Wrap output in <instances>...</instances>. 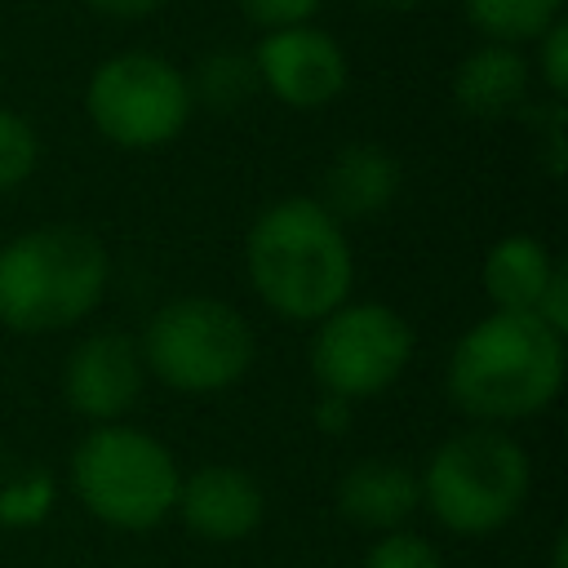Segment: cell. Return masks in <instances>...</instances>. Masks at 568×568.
Segmentation results:
<instances>
[{
	"label": "cell",
	"instance_id": "obj_11",
	"mask_svg": "<svg viewBox=\"0 0 568 568\" xmlns=\"http://www.w3.org/2000/svg\"><path fill=\"white\" fill-rule=\"evenodd\" d=\"M173 515L186 524L191 537H200L209 546H235L262 528L266 493L244 466L204 462L195 470H182Z\"/></svg>",
	"mask_w": 568,
	"mask_h": 568
},
{
	"label": "cell",
	"instance_id": "obj_4",
	"mask_svg": "<svg viewBox=\"0 0 568 568\" xmlns=\"http://www.w3.org/2000/svg\"><path fill=\"white\" fill-rule=\"evenodd\" d=\"M422 510L457 537L501 532L532 493V462L506 426H462L417 470Z\"/></svg>",
	"mask_w": 568,
	"mask_h": 568
},
{
	"label": "cell",
	"instance_id": "obj_5",
	"mask_svg": "<svg viewBox=\"0 0 568 568\" xmlns=\"http://www.w3.org/2000/svg\"><path fill=\"white\" fill-rule=\"evenodd\" d=\"M67 484L98 524L115 532H151L178 506L182 466L151 430L133 422H102L75 439Z\"/></svg>",
	"mask_w": 568,
	"mask_h": 568
},
{
	"label": "cell",
	"instance_id": "obj_21",
	"mask_svg": "<svg viewBox=\"0 0 568 568\" xmlns=\"http://www.w3.org/2000/svg\"><path fill=\"white\" fill-rule=\"evenodd\" d=\"M532 75L541 80V89L555 98V102H564V93H568V22L559 18V22H550L537 40H532Z\"/></svg>",
	"mask_w": 568,
	"mask_h": 568
},
{
	"label": "cell",
	"instance_id": "obj_20",
	"mask_svg": "<svg viewBox=\"0 0 568 568\" xmlns=\"http://www.w3.org/2000/svg\"><path fill=\"white\" fill-rule=\"evenodd\" d=\"M364 568H444V555L430 537L413 528H390L373 537V546L364 550Z\"/></svg>",
	"mask_w": 568,
	"mask_h": 568
},
{
	"label": "cell",
	"instance_id": "obj_18",
	"mask_svg": "<svg viewBox=\"0 0 568 568\" xmlns=\"http://www.w3.org/2000/svg\"><path fill=\"white\" fill-rule=\"evenodd\" d=\"M58 501V484L44 470H18L0 484V524L4 528H36L49 519Z\"/></svg>",
	"mask_w": 568,
	"mask_h": 568
},
{
	"label": "cell",
	"instance_id": "obj_3",
	"mask_svg": "<svg viewBox=\"0 0 568 568\" xmlns=\"http://www.w3.org/2000/svg\"><path fill=\"white\" fill-rule=\"evenodd\" d=\"M111 288L106 244L67 222L18 231L0 244V328L22 337L84 324Z\"/></svg>",
	"mask_w": 568,
	"mask_h": 568
},
{
	"label": "cell",
	"instance_id": "obj_24",
	"mask_svg": "<svg viewBox=\"0 0 568 568\" xmlns=\"http://www.w3.org/2000/svg\"><path fill=\"white\" fill-rule=\"evenodd\" d=\"M351 413H355V404H346V399H337V395H324V390H320V399H315V408H311V417H315V426H320L324 435H342L346 422H351Z\"/></svg>",
	"mask_w": 568,
	"mask_h": 568
},
{
	"label": "cell",
	"instance_id": "obj_14",
	"mask_svg": "<svg viewBox=\"0 0 568 568\" xmlns=\"http://www.w3.org/2000/svg\"><path fill=\"white\" fill-rule=\"evenodd\" d=\"M532 89V62L519 53V44L484 40L453 67V102L470 120H506L528 106Z\"/></svg>",
	"mask_w": 568,
	"mask_h": 568
},
{
	"label": "cell",
	"instance_id": "obj_12",
	"mask_svg": "<svg viewBox=\"0 0 568 568\" xmlns=\"http://www.w3.org/2000/svg\"><path fill=\"white\" fill-rule=\"evenodd\" d=\"M404 191V164L382 142H346L324 178H320V204L346 226V222H373L382 217Z\"/></svg>",
	"mask_w": 568,
	"mask_h": 568
},
{
	"label": "cell",
	"instance_id": "obj_1",
	"mask_svg": "<svg viewBox=\"0 0 568 568\" xmlns=\"http://www.w3.org/2000/svg\"><path fill=\"white\" fill-rule=\"evenodd\" d=\"M568 337L532 311H484L448 351V404L479 426L546 413L564 390Z\"/></svg>",
	"mask_w": 568,
	"mask_h": 568
},
{
	"label": "cell",
	"instance_id": "obj_26",
	"mask_svg": "<svg viewBox=\"0 0 568 568\" xmlns=\"http://www.w3.org/2000/svg\"><path fill=\"white\" fill-rule=\"evenodd\" d=\"M550 568H564V532L555 537V555H550Z\"/></svg>",
	"mask_w": 568,
	"mask_h": 568
},
{
	"label": "cell",
	"instance_id": "obj_25",
	"mask_svg": "<svg viewBox=\"0 0 568 568\" xmlns=\"http://www.w3.org/2000/svg\"><path fill=\"white\" fill-rule=\"evenodd\" d=\"M364 4H373V9H417L422 0H364Z\"/></svg>",
	"mask_w": 568,
	"mask_h": 568
},
{
	"label": "cell",
	"instance_id": "obj_17",
	"mask_svg": "<svg viewBox=\"0 0 568 568\" xmlns=\"http://www.w3.org/2000/svg\"><path fill=\"white\" fill-rule=\"evenodd\" d=\"M186 84H191L195 106L235 111L257 93V71L244 49H213L200 58L195 71H186Z\"/></svg>",
	"mask_w": 568,
	"mask_h": 568
},
{
	"label": "cell",
	"instance_id": "obj_7",
	"mask_svg": "<svg viewBox=\"0 0 568 568\" xmlns=\"http://www.w3.org/2000/svg\"><path fill=\"white\" fill-rule=\"evenodd\" d=\"M195 98L186 71L151 49H124L93 67L84 115L93 133L120 151H160L191 124Z\"/></svg>",
	"mask_w": 568,
	"mask_h": 568
},
{
	"label": "cell",
	"instance_id": "obj_13",
	"mask_svg": "<svg viewBox=\"0 0 568 568\" xmlns=\"http://www.w3.org/2000/svg\"><path fill=\"white\" fill-rule=\"evenodd\" d=\"M337 515L364 532H390L408 528V519L422 510V484L417 470L399 457H364L337 479Z\"/></svg>",
	"mask_w": 568,
	"mask_h": 568
},
{
	"label": "cell",
	"instance_id": "obj_22",
	"mask_svg": "<svg viewBox=\"0 0 568 568\" xmlns=\"http://www.w3.org/2000/svg\"><path fill=\"white\" fill-rule=\"evenodd\" d=\"M240 13L262 27V31H275V27H293V22H311L320 13L324 0H235Z\"/></svg>",
	"mask_w": 568,
	"mask_h": 568
},
{
	"label": "cell",
	"instance_id": "obj_10",
	"mask_svg": "<svg viewBox=\"0 0 568 568\" xmlns=\"http://www.w3.org/2000/svg\"><path fill=\"white\" fill-rule=\"evenodd\" d=\"M146 382L151 377L142 364V346L133 333H120V328L84 333L62 359V399L89 426L124 422L138 408Z\"/></svg>",
	"mask_w": 568,
	"mask_h": 568
},
{
	"label": "cell",
	"instance_id": "obj_23",
	"mask_svg": "<svg viewBox=\"0 0 568 568\" xmlns=\"http://www.w3.org/2000/svg\"><path fill=\"white\" fill-rule=\"evenodd\" d=\"M80 4L102 18H115V22H142V18L160 13L169 0H80Z\"/></svg>",
	"mask_w": 568,
	"mask_h": 568
},
{
	"label": "cell",
	"instance_id": "obj_16",
	"mask_svg": "<svg viewBox=\"0 0 568 568\" xmlns=\"http://www.w3.org/2000/svg\"><path fill=\"white\" fill-rule=\"evenodd\" d=\"M470 27L497 44H528L564 18V0H462Z\"/></svg>",
	"mask_w": 568,
	"mask_h": 568
},
{
	"label": "cell",
	"instance_id": "obj_8",
	"mask_svg": "<svg viewBox=\"0 0 568 568\" xmlns=\"http://www.w3.org/2000/svg\"><path fill=\"white\" fill-rule=\"evenodd\" d=\"M413 324L390 306L373 297H346L324 320L311 324L306 368L324 395H337L346 404H364L386 395L408 359H413Z\"/></svg>",
	"mask_w": 568,
	"mask_h": 568
},
{
	"label": "cell",
	"instance_id": "obj_2",
	"mask_svg": "<svg viewBox=\"0 0 568 568\" xmlns=\"http://www.w3.org/2000/svg\"><path fill=\"white\" fill-rule=\"evenodd\" d=\"M244 275L275 320L315 324L351 297L355 248L346 226L315 195H284L253 217Z\"/></svg>",
	"mask_w": 568,
	"mask_h": 568
},
{
	"label": "cell",
	"instance_id": "obj_15",
	"mask_svg": "<svg viewBox=\"0 0 568 568\" xmlns=\"http://www.w3.org/2000/svg\"><path fill=\"white\" fill-rule=\"evenodd\" d=\"M559 262L546 248V240L528 231H510L488 244L479 266V288L488 297V311H537L546 284L555 280Z\"/></svg>",
	"mask_w": 568,
	"mask_h": 568
},
{
	"label": "cell",
	"instance_id": "obj_9",
	"mask_svg": "<svg viewBox=\"0 0 568 568\" xmlns=\"http://www.w3.org/2000/svg\"><path fill=\"white\" fill-rule=\"evenodd\" d=\"M248 58L257 71V89L293 111H320L337 102L351 84L346 49L337 44V36H328L315 22L262 31Z\"/></svg>",
	"mask_w": 568,
	"mask_h": 568
},
{
	"label": "cell",
	"instance_id": "obj_19",
	"mask_svg": "<svg viewBox=\"0 0 568 568\" xmlns=\"http://www.w3.org/2000/svg\"><path fill=\"white\" fill-rule=\"evenodd\" d=\"M40 164V133L36 124L13 111V106H0V195L18 191Z\"/></svg>",
	"mask_w": 568,
	"mask_h": 568
},
{
	"label": "cell",
	"instance_id": "obj_6",
	"mask_svg": "<svg viewBox=\"0 0 568 568\" xmlns=\"http://www.w3.org/2000/svg\"><path fill=\"white\" fill-rule=\"evenodd\" d=\"M146 377L178 395H222L257 359V333L240 306L209 293H182L151 311L142 337Z\"/></svg>",
	"mask_w": 568,
	"mask_h": 568
}]
</instances>
